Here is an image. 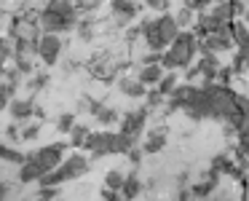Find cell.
<instances>
[{"label": "cell", "mask_w": 249, "mask_h": 201, "mask_svg": "<svg viewBox=\"0 0 249 201\" xmlns=\"http://www.w3.org/2000/svg\"><path fill=\"white\" fill-rule=\"evenodd\" d=\"M214 0H182V6L193 8V11H204V8H209Z\"/></svg>", "instance_id": "29"}, {"label": "cell", "mask_w": 249, "mask_h": 201, "mask_svg": "<svg viewBox=\"0 0 249 201\" xmlns=\"http://www.w3.org/2000/svg\"><path fill=\"white\" fill-rule=\"evenodd\" d=\"M6 137H8L11 142H22V129H19L17 124H8V126H6Z\"/></svg>", "instance_id": "33"}, {"label": "cell", "mask_w": 249, "mask_h": 201, "mask_svg": "<svg viewBox=\"0 0 249 201\" xmlns=\"http://www.w3.org/2000/svg\"><path fill=\"white\" fill-rule=\"evenodd\" d=\"M247 67H249V54L238 49L236 51V59H233V73H244Z\"/></svg>", "instance_id": "24"}, {"label": "cell", "mask_w": 249, "mask_h": 201, "mask_svg": "<svg viewBox=\"0 0 249 201\" xmlns=\"http://www.w3.org/2000/svg\"><path fill=\"white\" fill-rule=\"evenodd\" d=\"M38 134H40V124H27V126L22 129V142L38 140Z\"/></svg>", "instance_id": "26"}, {"label": "cell", "mask_w": 249, "mask_h": 201, "mask_svg": "<svg viewBox=\"0 0 249 201\" xmlns=\"http://www.w3.org/2000/svg\"><path fill=\"white\" fill-rule=\"evenodd\" d=\"M244 3H247V0H244Z\"/></svg>", "instance_id": "43"}, {"label": "cell", "mask_w": 249, "mask_h": 201, "mask_svg": "<svg viewBox=\"0 0 249 201\" xmlns=\"http://www.w3.org/2000/svg\"><path fill=\"white\" fill-rule=\"evenodd\" d=\"M147 8H153V11H166V0H145Z\"/></svg>", "instance_id": "39"}, {"label": "cell", "mask_w": 249, "mask_h": 201, "mask_svg": "<svg viewBox=\"0 0 249 201\" xmlns=\"http://www.w3.org/2000/svg\"><path fill=\"white\" fill-rule=\"evenodd\" d=\"M0 158H3V161H8V164H22L27 156H24L22 150H17V147H8L6 142H0Z\"/></svg>", "instance_id": "17"}, {"label": "cell", "mask_w": 249, "mask_h": 201, "mask_svg": "<svg viewBox=\"0 0 249 201\" xmlns=\"http://www.w3.org/2000/svg\"><path fill=\"white\" fill-rule=\"evenodd\" d=\"M78 33H81V38H83V40H89V38H91V33H94L91 22H86V19H83V22L78 24Z\"/></svg>", "instance_id": "36"}, {"label": "cell", "mask_w": 249, "mask_h": 201, "mask_svg": "<svg viewBox=\"0 0 249 201\" xmlns=\"http://www.w3.org/2000/svg\"><path fill=\"white\" fill-rule=\"evenodd\" d=\"M72 126H75V115L72 113H62L59 118H56V131H62V134H70Z\"/></svg>", "instance_id": "21"}, {"label": "cell", "mask_w": 249, "mask_h": 201, "mask_svg": "<svg viewBox=\"0 0 249 201\" xmlns=\"http://www.w3.org/2000/svg\"><path fill=\"white\" fill-rule=\"evenodd\" d=\"M198 70H201V78H204V83H214L217 81V70H220V59H217V54L214 51H201V56H198Z\"/></svg>", "instance_id": "8"}, {"label": "cell", "mask_w": 249, "mask_h": 201, "mask_svg": "<svg viewBox=\"0 0 249 201\" xmlns=\"http://www.w3.org/2000/svg\"><path fill=\"white\" fill-rule=\"evenodd\" d=\"M161 56H163V51H150V54H145L142 62H145V65H156V62L161 65Z\"/></svg>", "instance_id": "37"}, {"label": "cell", "mask_w": 249, "mask_h": 201, "mask_svg": "<svg viewBox=\"0 0 249 201\" xmlns=\"http://www.w3.org/2000/svg\"><path fill=\"white\" fill-rule=\"evenodd\" d=\"M8 113L14 115V121H27L35 115V102L33 99H19V97H11L8 102Z\"/></svg>", "instance_id": "10"}, {"label": "cell", "mask_w": 249, "mask_h": 201, "mask_svg": "<svg viewBox=\"0 0 249 201\" xmlns=\"http://www.w3.org/2000/svg\"><path fill=\"white\" fill-rule=\"evenodd\" d=\"M241 199H249V188H247V190H244V196H241Z\"/></svg>", "instance_id": "41"}, {"label": "cell", "mask_w": 249, "mask_h": 201, "mask_svg": "<svg viewBox=\"0 0 249 201\" xmlns=\"http://www.w3.org/2000/svg\"><path fill=\"white\" fill-rule=\"evenodd\" d=\"M198 51H201V43H198V38H196V33H179L177 38L172 40V46L163 51L161 65L166 67V70H179V67L188 70Z\"/></svg>", "instance_id": "3"}, {"label": "cell", "mask_w": 249, "mask_h": 201, "mask_svg": "<svg viewBox=\"0 0 249 201\" xmlns=\"http://www.w3.org/2000/svg\"><path fill=\"white\" fill-rule=\"evenodd\" d=\"M231 6H233V14H236V17H244V14H247L244 0H231Z\"/></svg>", "instance_id": "38"}, {"label": "cell", "mask_w": 249, "mask_h": 201, "mask_svg": "<svg viewBox=\"0 0 249 201\" xmlns=\"http://www.w3.org/2000/svg\"><path fill=\"white\" fill-rule=\"evenodd\" d=\"M163 99H166V97H163V94L158 91V86L153 89V91H147V94H145V102H147V108H150V110L161 108V105H163Z\"/></svg>", "instance_id": "23"}, {"label": "cell", "mask_w": 249, "mask_h": 201, "mask_svg": "<svg viewBox=\"0 0 249 201\" xmlns=\"http://www.w3.org/2000/svg\"><path fill=\"white\" fill-rule=\"evenodd\" d=\"M147 113H150V108H147V105H145V108H140V110H129V113L121 118L118 131H124V134L140 140L142 129H145V124H147Z\"/></svg>", "instance_id": "5"}, {"label": "cell", "mask_w": 249, "mask_h": 201, "mask_svg": "<svg viewBox=\"0 0 249 201\" xmlns=\"http://www.w3.org/2000/svg\"><path fill=\"white\" fill-rule=\"evenodd\" d=\"M62 54V40L56 33H43L38 38V56L43 59V65H56Z\"/></svg>", "instance_id": "6"}, {"label": "cell", "mask_w": 249, "mask_h": 201, "mask_svg": "<svg viewBox=\"0 0 249 201\" xmlns=\"http://www.w3.org/2000/svg\"><path fill=\"white\" fill-rule=\"evenodd\" d=\"M94 115H97V121H99L102 126H113V124H118V110H115V108H107V105H99Z\"/></svg>", "instance_id": "16"}, {"label": "cell", "mask_w": 249, "mask_h": 201, "mask_svg": "<svg viewBox=\"0 0 249 201\" xmlns=\"http://www.w3.org/2000/svg\"><path fill=\"white\" fill-rule=\"evenodd\" d=\"M46 174L43 164L38 161V156L35 153H27V158L22 161V169H19V183H35V180H40Z\"/></svg>", "instance_id": "9"}, {"label": "cell", "mask_w": 249, "mask_h": 201, "mask_svg": "<svg viewBox=\"0 0 249 201\" xmlns=\"http://www.w3.org/2000/svg\"><path fill=\"white\" fill-rule=\"evenodd\" d=\"M99 196H102L105 201H121V199H124V196H121V190H115V188H107V185H105V190H102Z\"/></svg>", "instance_id": "34"}, {"label": "cell", "mask_w": 249, "mask_h": 201, "mask_svg": "<svg viewBox=\"0 0 249 201\" xmlns=\"http://www.w3.org/2000/svg\"><path fill=\"white\" fill-rule=\"evenodd\" d=\"M11 54H14V49H11V40L0 38V67H3V62H6Z\"/></svg>", "instance_id": "30"}, {"label": "cell", "mask_w": 249, "mask_h": 201, "mask_svg": "<svg viewBox=\"0 0 249 201\" xmlns=\"http://www.w3.org/2000/svg\"><path fill=\"white\" fill-rule=\"evenodd\" d=\"M110 8L121 22H131L137 17V3L134 0H110Z\"/></svg>", "instance_id": "13"}, {"label": "cell", "mask_w": 249, "mask_h": 201, "mask_svg": "<svg viewBox=\"0 0 249 201\" xmlns=\"http://www.w3.org/2000/svg\"><path fill=\"white\" fill-rule=\"evenodd\" d=\"M86 137H89V126L75 124V126H72V131H70V147H83Z\"/></svg>", "instance_id": "18"}, {"label": "cell", "mask_w": 249, "mask_h": 201, "mask_svg": "<svg viewBox=\"0 0 249 201\" xmlns=\"http://www.w3.org/2000/svg\"><path fill=\"white\" fill-rule=\"evenodd\" d=\"M46 83H49V75H35L33 81L27 83V89H30V91H40V89H43Z\"/></svg>", "instance_id": "32"}, {"label": "cell", "mask_w": 249, "mask_h": 201, "mask_svg": "<svg viewBox=\"0 0 249 201\" xmlns=\"http://www.w3.org/2000/svg\"><path fill=\"white\" fill-rule=\"evenodd\" d=\"M126 156H129V161L131 164H134V166H140V161H142V156H145V150H142V147H131V150L129 153H126Z\"/></svg>", "instance_id": "35"}, {"label": "cell", "mask_w": 249, "mask_h": 201, "mask_svg": "<svg viewBox=\"0 0 249 201\" xmlns=\"http://www.w3.org/2000/svg\"><path fill=\"white\" fill-rule=\"evenodd\" d=\"M163 147H166V129H153L150 134L145 137V142H142V150L145 153H161Z\"/></svg>", "instance_id": "12"}, {"label": "cell", "mask_w": 249, "mask_h": 201, "mask_svg": "<svg viewBox=\"0 0 249 201\" xmlns=\"http://www.w3.org/2000/svg\"><path fill=\"white\" fill-rule=\"evenodd\" d=\"M67 147H70V142H51V145L35 150V156H38V161L43 164L46 172H51V169H56L62 161H65V150H67Z\"/></svg>", "instance_id": "7"}, {"label": "cell", "mask_w": 249, "mask_h": 201, "mask_svg": "<svg viewBox=\"0 0 249 201\" xmlns=\"http://www.w3.org/2000/svg\"><path fill=\"white\" fill-rule=\"evenodd\" d=\"M244 19H247V24H249V8H247V14H244Z\"/></svg>", "instance_id": "42"}, {"label": "cell", "mask_w": 249, "mask_h": 201, "mask_svg": "<svg viewBox=\"0 0 249 201\" xmlns=\"http://www.w3.org/2000/svg\"><path fill=\"white\" fill-rule=\"evenodd\" d=\"M140 30L150 51H166L172 40L179 35V24L172 14H161L158 19H145V22H140Z\"/></svg>", "instance_id": "2"}, {"label": "cell", "mask_w": 249, "mask_h": 201, "mask_svg": "<svg viewBox=\"0 0 249 201\" xmlns=\"http://www.w3.org/2000/svg\"><path fill=\"white\" fill-rule=\"evenodd\" d=\"M118 91L126 94V97H131V99H142L147 94V86L140 81V78H121V81H118Z\"/></svg>", "instance_id": "11"}, {"label": "cell", "mask_w": 249, "mask_h": 201, "mask_svg": "<svg viewBox=\"0 0 249 201\" xmlns=\"http://www.w3.org/2000/svg\"><path fill=\"white\" fill-rule=\"evenodd\" d=\"M35 199H46V201L59 199V185H40V190L35 193Z\"/></svg>", "instance_id": "22"}, {"label": "cell", "mask_w": 249, "mask_h": 201, "mask_svg": "<svg viewBox=\"0 0 249 201\" xmlns=\"http://www.w3.org/2000/svg\"><path fill=\"white\" fill-rule=\"evenodd\" d=\"M8 190H11V188H8V183H0V201H3V199H8V196H11V193H8Z\"/></svg>", "instance_id": "40"}, {"label": "cell", "mask_w": 249, "mask_h": 201, "mask_svg": "<svg viewBox=\"0 0 249 201\" xmlns=\"http://www.w3.org/2000/svg\"><path fill=\"white\" fill-rule=\"evenodd\" d=\"M124 180H126V174L118 172V169H110V172L105 174V185H107V188H115V190L124 188Z\"/></svg>", "instance_id": "20"}, {"label": "cell", "mask_w": 249, "mask_h": 201, "mask_svg": "<svg viewBox=\"0 0 249 201\" xmlns=\"http://www.w3.org/2000/svg\"><path fill=\"white\" fill-rule=\"evenodd\" d=\"M134 145H137V140L124 134V131H89L86 142H83V147L91 153V158L113 156V153L126 156Z\"/></svg>", "instance_id": "1"}, {"label": "cell", "mask_w": 249, "mask_h": 201, "mask_svg": "<svg viewBox=\"0 0 249 201\" xmlns=\"http://www.w3.org/2000/svg\"><path fill=\"white\" fill-rule=\"evenodd\" d=\"M140 193H142V180H140V172H137V169H131V172L126 174V180H124L121 196H124V199H137Z\"/></svg>", "instance_id": "14"}, {"label": "cell", "mask_w": 249, "mask_h": 201, "mask_svg": "<svg viewBox=\"0 0 249 201\" xmlns=\"http://www.w3.org/2000/svg\"><path fill=\"white\" fill-rule=\"evenodd\" d=\"M161 75H163V65H158V62H156V65H145V67H142L137 78H140L145 86H156V83L161 81Z\"/></svg>", "instance_id": "15"}, {"label": "cell", "mask_w": 249, "mask_h": 201, "mask_svg": "<svg viewBox=\"0 0 249 201\" xmlns=\"http://www.w3.org/2000/svg\"><path fill=\"white\" fill-rule=\"evenodd\" d=\"M14 65H17V70L22 73V75H30V73H33V62H30L22 51H17V62H14Z\"/></svg>", "instance_id": "25"}, {"label": "cell", "mask_w": 249, "mask_h": 201, "mask_svg": "<svg viewBox=\"0 0 249 201\" xmlns=\"http://www.w3.org/2000/svg\"><path fill=\"white\" fill-rule=\"evenodd\" d=\"M89 166H91V161H89L86 156H81V153H72V156H67L56 169L46 172L43 177L38 180V183H40V185H62V183H70V180L83 177V174L89 172Z\"/></svg>", "instance_id": "4"}, {"label": "cell", "mask_w": 249, "mask_h": 201, "mask_svg": "<svg viewBox=\"0 0 249 201\" xmlns=\"http://www.w3.org/2000/svg\"><path fill=\"white\" fill-rule=\"evenodd\" d=\"M177 75H174V73H166V75H161V81H158L156 83V86H158V91H161L163 94V97H169V94H172L174 91V89H177Z\"/></svg>", "instance_id": "19"}, {"label": "cell", "mask_w": 249, "mask_h": 201, "mask_svg": "<svg viewBox=\"0 0 249 201\" xmlns=\"http://www.w3.org/2000/svg\"><path fill=\"white\" fill-rule=\"evenodd\" d=\"M238 99V113H241V124L244 129H249V99L247 97H236Z\"/></svg>", "instance_id": "28"}, {"label": "cell", "mask_w": 249, "mask_h": 201, "mask_svg": "<svg viewBox=\"0 0 249 201\" xmlns=\"http://www.w3.org/2000/svg\"><path fill=\"white\" fill-rule=\"evenodd\" d=\"M193 8H188V6H182V8H179V14H177V17H174V19H177V24H179V27H188V24L190 22H193Z\"/></svg>", "instance_id": "27"}, {"label": "cell", "mask_w": 249, "mask_h": 201, "mask_svg": "<svg viewBox=\"0 0 249 201\" xmlns=\"http://www.w3.org/2000/svg\"><path fill=\"white\" fill-rule=\"evenodd\" d=\"M231 78H233V65L231 67H220V70H217V83L228 86V83H231Z\"/></svg>", "instance_id": "31"}]
</instances>
